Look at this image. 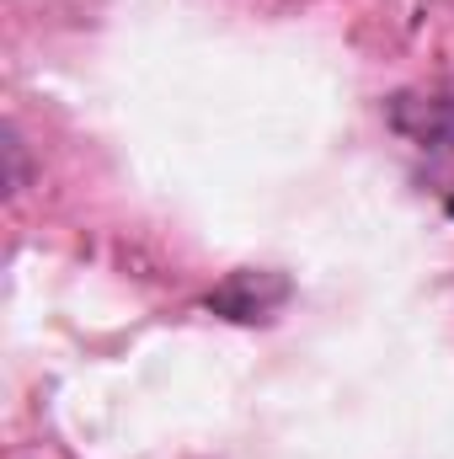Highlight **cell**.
<instances>
[{"label": "cell", "instance_id": "obj_1", "mask_svg": "<svg viewBox=\"0 0 454 459\" xmlns=\"http://www.w3.org/2000/svg\"><path fill=\"white\" fill-rule=\"evenodd\" d=\"M390 128L401 134V144H412V155L428 166L454 209V91L390 97Z\"/></svg>", "mask_w": 454, "mask_h": 459}, {"label": "cell", "instance_id": "obj_2", "mask_svg": "<svg viewBox=\"0 0 454 459\" xmlns=\"http://www.w3.org/2000/svg\"><path fill=\"white\" fill-rule=\"evenodd\" d=\"M289 299V278L278 273H230L225 283L209 294V310L225 321H273V310Z\"/></svg>", "mask_w": 454, "mask_h": 459}]
</instances>
